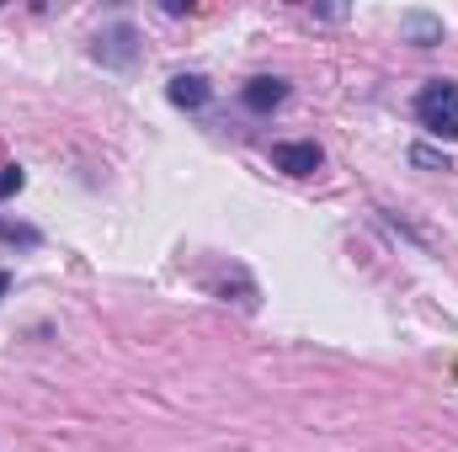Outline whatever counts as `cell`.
Wrapping results in <instances>:
<instances>
[{
	"label": "cell",
	"mask_w": 458,
	"mask_h": 452,
	"mask_svg": "<svg viewBox=\"0 0 458 452\" xmlns=\"http://www.w3.org/2000/svg\"><path fill=\"white\" fill-rule=\"evenodd\" d=\"M416 117H421L427 133L458 144V86L454 80H427L421 96H416Z\"/></svg>",
	"instance_id": "cell-1"
},
{
	"label": "cell",
	"mask_w": 458,
	"mask_h": 452,
	"mask_svg": "<svg viewBox=\"0 0 458 452\" xmlns=\"http://www.w3.org/2000/svg\"><path fill=\"white\" fill-rule=\"evenodd\" d=\"M320 144H272V165L288 171V176H315L320 171Z\"/></svg>",
	"instance_id": "cell-2"
},
{
	"label": "cell",
	"mask_w": 458,
	"mask_h": 452,
	"mask_svg": "<svg viewBox=\"0 0 458 452\" xmlns=\"http://www.w3.org/2000/svg\"><path fill=\"white\" fill-rule=\"evenodd\" d=\"M240 102H245L250 113H272V107H283V102H288V80L261 75V80H250V86L240 91Z\"/></svg>",
	"instance_id": "cell-3"
},
{
	"label": "cell",
	"mask_w": 458,
	"mask_h": 452,
	"mask_svg": "<svg viewBox=\"0 0 458 452\" xmlns=\"http://www.w3.org/2000/svg\"><path fill=\"white\" fill-rule=\"evenodd\" d=\"M165 96H171L176 107H187V113H192V107H203V102H208V80H203V75H176Z\"/></svg>",
	"instance_id": "cell-4"
},
{
	"label": "cell",
	"mask_w": 458,
	"mask_h": 452,
	"mask_svg": "<svg viewBox=\"0 0 458 452\" xmlns=\"http://www.w3.org/2000/svg\"><path fill=\"white\" fill-rule=\"evenodd\" d=\"M21 181H27V176H21L16 165H0V197H11V192H21Z\"/></svg>",
	"instance_id": "cell-5"
},
{
	"label": "cell",
	"mask_w": 458,
	"mask_h": 452,
	"mask_svg": "<svg viewBox=\"0 0 458 452\" xmlns=\"http://www.w3.org/2000/svg\"><path fill=\"white\" fill-rule=\"evenodd\" d=\"M416 165H437V171H448V160H443V155H432V149H416Z\"/></svg>",
	"instance_id": "cell-6"
},
{
	"label": "cell",
	"mask_w": 458,
	"mask_h": 452,
	"mask_svg": "<svg viewBox=\"0 0 458 452\" xmlns=\"http://www.w3.org/2000/svg\"><path fill=\"white\" fill-rule=\"evenodd\" d=\"M5 293H11V272H0V298H5Z\"/></svg>",
	"instance_id": "cell-7"
}]
</instances>
